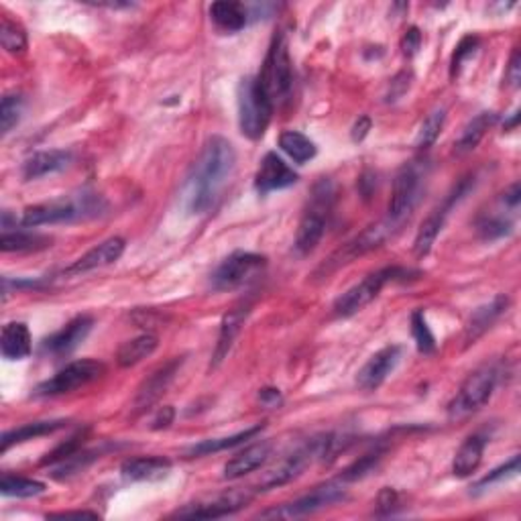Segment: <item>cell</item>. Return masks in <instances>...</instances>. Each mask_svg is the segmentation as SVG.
<instances>
[{"label": "cell", "instance_id": "cell-17", "mask_svg": "<svg viewBox=\"0 0 521 521\" xmlns=\"http://www.w3.org/2000/svg\"><path fill=\"white\" fill-rule=\"evenodd\" d=\"M299 179L297 173L281 160L278 153H267L259 165L255 176V187L259 194H270L275 189H286Z\"/></svg>", "mask_w": 521, "mask_h": 521}, {"label": "cell", "instance_id": "cell-35", "mask_svg": "<svg viewBox=\"0 0 521 521\" xmlns=\"http://www.w3.org/2000/svg\"><path fill=\"white\" fill-rule=\"evenodd\" d=\"M100 459V450H80V452H76L74 456H69V459L61 461L58 464H53V472L51 475L55 479H66V477H72L78 475V472H82L86 467H90V464Z\"/></svg>", "mask_w": 521, "mask_h": 521}, {"label": "cell", "instance_id": "cell-46", "mask_svg": "<svg viewBox=\"0 0 521 521\" xmlns=\"http://www.w3.org/2000/svg\"><path fill=\"white\" fill-rule=\"evenodd\" d=\"M505 78H507V84L511 86V88H517L519 80H521V58H519V50L513 51L511 61H509V68H507V74H505Z\"/></svg>", "mask_w": 521, "mask_h": 521}, {"label": "cell", "instance_id": "cell-21", "mask_svg": "<svg viewBox=\"0 0 521 521\" xmlns=\"http://www.w3.org/2000/svg\"><path fill=\"white\" fill-rule=\"evenodd\" d=\"M74 161V153L66 151V149H51V151H39L31 155L23 165V179L33 181L39 178L51 176V173H59L68 169Z\"/></svg>", "mask_w": 521, "mask_h": 521}, {"label": "cell", "instance_id": "cell-14", "mask_svg": "<svg viewBox=\"0 0 521 521\" xmlns=\"http://www.w3.org/2000/svg\"><path fill=\"white\" fill-rule=\"evenodd\" d=\"M252 499L247 491H231L226 495H218L215 499L189 503L184 509L176 511V517L181 519H218L226 516H234L244 505Z\"/></svg>", "mask_w": 521, "mask_h": 521}, {"label": "cell", "instance_id": "cell-3", "mask_svg": "<svg viewBox=\"0 0 521 521\" xmlns=\"http://www.w3.org/2000/svg\"><path fill=\"white\" fill-rule=\"evenodd\" d=\"M334 202V184L330 179H320L314 186L310 206L302 216V223L297 226L296 234V249L299 255H310L318 247L324 231H326V220Z\"/></svg>", "mask_w": 521, "mask_h": 521}, {"label": "cell", "instance_id": "cell-47", "mask_svg": "<svg viewBox=\"0 0 521 521\" xmlns=\"http://www.w3.org/2000/svg\"><path fill=\"white\" fill-rule=\"evenodd\" d=\"M259 401H260V406H263V407L275 409V407H279V406L283 404V398H281L279 389H273V387H267V389H260Z\"/></svg>", "mask_w": 521, "mask_h": 521}, {"label": "cell", "instance_id": "cell-42", "mask_svg": "<svg viewBox=\"0 0 521 521\" xmlns=\"http://www.w3.org/2000/svg\"><path fill=\"white\" fill-rule=\"evenodd\" d=\"M477 50H479V37H475V35L464 37L462 41L456 45L452 61H450V76H452V78L459 76L462 66H464V61H467Z\"/></svg>", "mask_w": 521, "mask_h": 521}, {"label": "cell", "instance_id": "cell-36", "mask_svg": "<svg viewBox=\"0 0 521 521\" xmlns=\"http://www.w3.org/2000/svg\"><path fill=\"white\" fill-rule=\"evenodd\" d=\"M446 121V108H436L432 110V113L425 116V121L422 123V129L417 133V139H416V147L417 149H430L434 143H436V139L440 137L442 133V126H444Z\"/></svg>", "mask_w": 521, "mask_h": 521}, {"label": "cell", "instance_id": "cell-10", "mask_svg": "<svg viewBox=\"0 0 521 521\" xmlns=\"http://www.w3.org/2000/svg\"><path fill=\"white\" fill-rule=\"evenodd\" d=\"M344 499H346V489H344L343 480L338 479V480H333V483L315 487L312 493L299 497V499H296V501L259 513V517H286V519L306 517V516H312V513L320 511V509H326V507H330V505H334L338 501H344Z\"/></svg>", "mask_w": 521, "mask_h": 521}, {"label": "cell", "instance_id": "cell-32", "mask_svg": "<svg viewBox=\"0 0 521 521\" xmlns=\"http://www.w3.org/2000/svg\"><path fill=\"white\" fill-rule=\"evenodd\" d=\"M495 121H497V114H493V113L477 114L462 129V135L454 143V151L459 153V155H464V153L472 151V149H477V145L480 143V141H483L485 133L491 129V126L495 124Z\"/></svg>", "mask_w": 521, "mask_h": 521}, {"label": "cell", "instance_id": "cell-20", "mask_svg": "<svg viewBox=\"0 0 521 521\" xmlns=\"http://www.w3.org/2000/svg\"><path fill=\"white\" fill-rule=\"evenodd\" d=\"M273 452V444L271 442H255L249 448H244L242 452H239L226 462L224 467V480H236L251 475V472L259 471L263 464L270 461V456Z\"/></svg>", "mask_w": 521, "mask_h": 521}, {"label": "cell", "instance_id": "cell-41", "mask_svg": "<svg viewBox=\"0 0 521 521\" xmlns=\"http://www.w3.org/2000/svg\"><path fill=\"white\" fill-rule=\"evenodd\" d=\"M381 459H383V450H375V452L365 454L361 461H357L352 464V467H349L343 472L341 480L343 483H351V480H359L362 477H367L369 472L377 467Z\"/></svg>", "mask_w": 521, "mask_h": 521}, {"label": "cell", "instance_id": "cell-29", "mask_svg": "<svg viewBox=\"0 0 521 521\" xmlns=\"http://www.w3.org/2000/svg\"><path fill=\"white\" fill-rule=\"evenodd\" d=\"M263 432V425H252V428H247L244 432L239 434H233V436H226V438H210V440H202L198 444H194L192 448H187V456H210V454H216V452H223V450L228 448H234L239 444H244L247 440H252L257 436V434Z\"/></svg>", "mask_w": 521, "mask_h": 521}, {"label": "cell", "instance_id": "cell-18", "mask_svg": "<svg viewBox=\"0 0 521 521\" xmlns=\"http://www.w3.org/2000/svg\"><path fill=\"white\" fill-rule=\"evenodd\" d=\"M123 252H124V239H121V236H113V239L102 241L96 247L86 252L84 257L74 260V263L63 271V275H80L100 270V267L113 265L123 257Z\"/></svg>", "mask_w": 521, "mask_h": 521}, {"label": "cell", "instance_id": "cell-50", "mask_svg": "<svg viewBox=\"0 0 521 521\" xmlns=\"http://www.w3.org/2000/svg\"><path fill=\"white\" fill-rule=\"evenodd\" d=\"M519 196H521V189H519V184H513L507 192L503 194V204L505 206H509L511 210H517L519 206Z\"/></svg>", "mask_w": 521, "mask_h": 521}, {"label": "cell", "instance_id": "cell-12", "mask_svg": "<svg viewBox=\"0 0 521 521\" xmlns=\"http://www.w3.org/2000/svg\"><path fill=\"white\" fill-rule=\"evenodd\" d=\"M471 187H472V179L471 178L462 179L461 184L448 194V198L442 202L428 218L424 220L420 231H417V234H416V241H414L416 257H425L432 251L434 242H436L438 234L442 233V228H444V224H446V218L450 215V210H452L456 204H459L464 196L469 194Z\"/></svg>", "mask_w": 521, "mask_h": 521}, {"label": "cell", "instance_id": "cell-45", "mask_svg": "<svg viewBox=\"0 0 521 521\" xmlns=\"http://www.w3.org/2000/svg\"><path fill=\"white\" fill-rule=\"evenodd\" d=\"M420 45H422V33H420V29H417V27H409V29L406 31L404 39H401V50H404L406 58H414V55L417 53V50H420Z\"/></svg>", "mask_w": 521, "mask_h": 521}, {"label": "cell", "instance_id": "cell-24", "mask_svg": "<svg viewBox=\"0 0 521 521\" xmlns=\"http://www.w3.org/2000/svg\"><path fill=\"white\" fill-rule=\"evenodd\" d=\"M33 344H31V333L25 322H9L0 334V352L6 361H23L27 359Z\"/></svg>", "mask_w": 521, "mask_h": 521}, {"label": "cell", "instance_id": "cell-34", "mask_svg": "<svg viewBox=\"0 0 521 521\" xmlns=\"http://www.w3.org/2000/svg\"><path fill=\"white\" fill-rule=\"evenodd\" d=\"M279 147L286 151L296 163L304 165L315 157V145L310 139L297 131H286L279 137Z\"/></svg>", "mask_w": 521, "mask_h": 521}, {"label": "cell", "instance_id": "cell-11", "mask_svg": "<svg viewBox=\"0 0 521 521\" xmlns=\"http://www.w3.org/2000/svg\"><path fill=\"white\" fill-rule=\"evenodd\" d=\"M265 267L267 257L257 255V252L236 251L218 265V270L212 275V286L218 291L236 289L259 278Z\"/></svg>", "mask_w": 521, "mask_h": 521}, {"label": "cell", "instance_id": "cell-15", "mask_svg": "<svg viewBox=\"0 0 521 521\" xmlns=\"http://www.w3.org/2000/svg\"><path fill=\"white\" fill-rule=\"evenodd\" d=\"M401 352H404V349L398 344L385 346V349L375 352L373 357L362 365V369L357 375V385L361 387V389H365V391L379 389V387L385 383V379L389 377L399 365Z\"/></svg>", "mask_w": 521, "mask_h": 521}, {"label": "cell", "instance_id": "cell-26", "mask_svg": "<svg viewBox=\"0 0 521 521\" xmlns=\"http://www.w3.org/2000/svg\"><path fill=\"white\" fill-rule=\"evenodd\" d=\"M485 446H487V438L483 436V434H472V436L464 440L452 462L454 477H459V479L471 477L472 472L480 467Z\"/></svg>", "mask_w": 521, "mask_h": 521}, {"label": "cell", "instance_id": "cell-31", "mask_svg": "<svg viewBox=\"0 0 521 521\" xmlns=\"http://www.w3.org/2000/svg\"><path fill=\"white\" fill-rule=\"evenodd\" d=\"M157 346H160V341H157L155 334H141L137 338H133V341H126L121 349H118L116 362L123 369L135 367L141 361L151 357L157 351Z\"/></svg>", "mask_w": 521, "mask_h": 521}, {"label": "cell", "instance_id": "cell-7", "mask_svg": "<svg viewBox=\"0 0 521 521\" xmlns=\"http://www.w3.org/2000/svg\"><path fill=\"white\" fill-rule=\"evenodd\" d=\"M257 80L273 105L278 100L286 98L289 94L291 84H294V69H291V58H289L286 33H278L273 37L270 51H267L265 63H263V68H260V74L257 76Z\"/></svg>", "mask_w": 521, "mask_h": 521}, {"label": "cell", "instance_id": "cell-16", "mask_svg": "<svg viewBox=\"0 0 521 521\" xmlns=\"http://www.w3.org/2000/svg\"><path fill=\"white\" fill-rule=\"evenodd\" d=\"M94 326V320L90 315H76L74 320H69L66 326L58 333H53L50 338H45L41 349L43 352L55 354V357H61V354H69L76 351L86 338H88L90 330Z\"/></svg>", "mask_w": 521, "mask_h": 521}, {"label": "cell", "instance_id": "cell-30", "mask_svg": "<svg viewBox=\"0 0 521 521\" xmlns=\"http://www.w3.org/2000/svg\"><path fill=\"white\" fill-rule=\"evenodd\" d=\"M51 236L29 233V231H3L0 236V251L3 252H29V251H43L51 247Z\"/></svg>", "mask_w": 521, "mask_h": 521}, {"label": "cell", "instance_id": "cell-22", "mask_svg": "<svg viewBox=\"0 0 521 521\" xmlns=\"http://www.w3.org/2000/svg\"><path fill=\"white\" fill-rule=\"evenodd\" d=\"M509 307V297L507 296H495L491 302L477 307L472 312L471 320L467 324V330H464V346L475 344L480 336H483L493 324L501 318L503 312Z\"/></svg>", "mask_w": 521, "mask_h": 521}, {"label": "cell", "instance_id": "cell-5", "mask_svg": "<svg viewBox=\"0 0 521 521\" xmlns=\"http://www.w3.org/2000/svg\"><path fill=\"white\" fill-rule=\"evenodd\" d=\"M425 186V168L422 163H407L399 169L393 181V192L389 206H387V223L399 228L412 216L417 204H420Z\"/></svg>", "mask_w": 521, "mask_h": 521}, {"label": "cell", "instance_id": "cell-49", "mask_svg": "<svg viewBox=\"0 0 521 521\" xmlns=\"http://www.w3.org/2000/svg\"><path fill=\"white\" fill-rule=\"evenodd\" d=\"M173 417H176V412H173V407H171V406H165V407H161L160 412H157V416L153 417V425H151V428H153V430L169 428L171 422H173Z\"/></svg>", "mask_w": 521, "mask_h": 521}, {"label": "cell", "instance_id": "cell-38", "mask_svg": "<svg viewBox=\"0 0 521 521\" xmlns=\"http://www.w3.org/2000/svg\"><path fill=\"white\" fill-rule=\"evenodd\" d=\"M0 43L9 53H23L27 50L25 29L9 17H3V23H0Z\"/></svg>", "mask_w": 521, "mask_h": 521}, {"label": "cell", "instance_id": "cell-37", "mask_svg": "<svg viewBox=\"0 0 521 521\" xmlns=\"http://www.w3.org/2000/svg\"><path fill=\"white\" fill-rule=\"evenodd\" d=\"M23 108H25V100L21 94H6L0 102V131H3V135H9L13 126L19 124Z\"/></svg>", "mask_w": 521, "mask_h": 521}, {"label": "cell", "instance_id": "cell-1", "mask_svg": "<svg viewBox=\"0 0 521 521\" xmlns=\"http://www.w3.org/2000/svg\"><path fill=\"white\" fill-rule=\"evenodd\" d=\"M236 168V151L224 137H210L181 189V206L187 215H204L215 206Z\"/></svg>", "mask_w": 521, "mask_h": 521}, {"label": "cell", "instance_id": "cell-51", "mask_svg": "<svg viewBox=\"0 0 521 521\" xmlns=\"http://www.w3.org/2000/svg\"><path fill=\"white\" fill-rule=\"evenodd\" d=\"M370 131V121L367 116L359 118V123L352 126V141H362L367 137V133Z\"/></svg>", "mask_w": 521, "mask_h": 521}, {"label": "cell", "instance_id": "cell-43", "mask_svg": "<svg viewBox=\"0 0 521 521\" xmlns=\"http://www.w3.org/2000/svg\"><path fill=\"white\" fill-rule=\"evenodd\" d=\"M82 446H84V434H78V436L66 440L61 446L55 448L53 452L47 454L45 459L41 461V464H43V467H45V464H50V467H53V464H58L61 461L69 459V456H74L76 452H80Z\"/></svg>", "mask_w": 521, "mask_h": 521}, {"label": "cell", "instance_id": "cell-28", "mask_svg": "<svg viewBox=\"0 0 521 521\" xmlns=\"http://www.w3.org/2000/svg\"><path fill=\"white\" fill-rule=\"evenodd\" d=\"M210 19L223 33H239L249 21L247 6L241 3H215L210 6Z\"/></svg>", "mask_w": 521, "mask_h": 521}, {"label": "cell", "instance_id": "cell-8", "mask_svg": "<svg viewBox=\"0 0 521 521\" xmlns=\"http://www.w3.org/2000/svg\"><path fill=\"white\" fill-rule=\"evenodd\" d=\"M407 275H412V271L404 270V267H385V270H379L367 275L361 283L352 286L349 291H344V294L336 299L333 307L334 315H338V318H351V315L359 314L362 307H367L373 302V299L381 294V289L387 283L406 279Z\"/></svg>", "mask_w": 521, "mask_h": 521}, {"label": "cell", "instance_id": "cell-27", "mask_svg": "<svg viewBox=\"0 0 521 521\" xmlns=\"http://www.w3.org/2000/svg\"><path fill=\"white\" fill-rule=\"evenodd\" d=\"M66 424H68L66 420H45V422H31V424L21 425V428L9 430V432L3 434V440H0V450L6 452V450H9L11 446L23 444V442L50 436V434L66 428Z\"/></svg>", "mask_w": 521, "mask_h": 521}, {"label": "cell", "instance_id": "cell-48", "mask_svg": "<svg viewBox=\"0 0 521 521\" xmlns=\"http://www.w3.org/2000/svg\"><path fill=\"white\" fill-rule=\"evenodd\" d=\"M377 505H379V509H381L383 513H391V511H393V507H396V505H398V493L393 491V489L385 487L383 491L379 493Z\"/></svg>", "mask_w": 521, "mask_h": 521}, {"label": "cell", "instance_id": "cell-9", "mask_svg": "<svg viewBox=\"0 0 521 521\" xmlns=\"http://www.w3.org/2000/svg\"><path fill=\"white\" fill-rule=\"evenodd\" d=\"M105 373H106V367L98 361H92V359L74 361L63 367L61 370H58V373H55L51 379L39 383L35 389V396H41V398L66 396V393H72L76 389H80V387L98 381V379Z\"/></svg>", "mask_w": 521, "mask_h": 521}, {"label": "cell", "instance_id": "cell-13", "mask_svg": "<svg viewBox=\"0 0 521 521\" xmlns=\"http://www.w3.org/2000/svg\"><path fill=\"white\" fill-rule=\"evenodd\" d=\"M396 231L398 228L391 226L389 223H387V220H381V223L369 226L367 231H362L357 236V239L351 241L344 249H341L336 252V255L330 257L328 263L324 265V271L326 273L333 271V270H336V267H341L344 263H351L352 259H357L361 255H365V252H369V251L381 247V244L389 239V236H393V233Z\"/></svg>", "mask_w": 521, "mask_h": 521}, {"label": "cell", "instance_id": "cell-33", "mask_svg": "<svg viewBox=\"0 0 521 521\" xmlns=\"http://www.w3.org/2000/svg\"><path fill=\"white\" fill-rule=\"evenodd\" d=\"M47 491L45 483L35 479L19 477V475H9L5 472L0 477V493L5 497H17V499H31V497H39Z\"/></svg>", "mask_w": 521, "mask_h": 521}, {"label": "cell", "instance_id": "cell-40", "mask_svg": "<svg viewBox=\"0 0 521 521\" xmlns=\"http://www.w3.org/2000/svg\"><path fill=\"white\" fill-rule=\"evenodd\" d=\"M412 336H414V341L417 344V351L420 352L432 354L434 351H436V338H434L422 310H416L412 314Z\"/></svg>", "mask_w": 521, "mask_h": 521}, {"label": "cell", "instance_id": "cell-6", "mask_svg": "<svg viewBox=\"0 0 521 521\" xmlns=\"http://www.w3.org/2000/svg\"><path fill=\"white\" fill-rule=\"evenodd\" d=\"M275 105L255 78H244L239 86V126L241 133L251 141H259L265 135L271 123Z\"/></svg>", "mask_w": 521, "mask_h": 521}, {"label": "cell", "instance_id": "cell-39", "mask_svg": "<svg viewBox=\"0 0 521 521\" xmlns=\"http://www.w3.org/2000/svg\"><path fill=\"white\" fill-rule=\"evenodd\" d=\"M513 223L509 218L499 216V215H487L479 220L477 224V231L479 236L483 241H497V239H503V236H507L511 233Z\"/></svg>", "mask_w": 521, "mask_h": 521}, {"label": "cell", "instance_id": "cell-23", "mask_svg": "<svg viewBox=\"0 0 521 521\" xmlns=\"http://www.w3.org/2000/svg\"><path fill=\"white\" fill-rule=\"evenodd\" d=\"M171 471V461L163 456H139L123 462L121 475L129 483H141V480H160L168 477Z\"/></svg>", "mask_w": 521, "mask_h": 521}, {"label": "cell", "instance_id": "cell-4", "mask_svg": "<svg viewBox=\"0 0 521 521\" xmlns=\"http://www.w3.org/2000/svg\"><path fill=\"white\" fill-rule=\"evenodd\" d=\"M497 381H499V370L493 365H485L467 377V381L461 385L459 393L448 404V417L452 422L467 420L472 414L483 409L489 399L493 398L497 389Z\"/></svg>", "mask_w": 521, "mask_h": 521}, {"label": "cell", "instance_id": "cell-25", "mask_svg": "<svg viewBox=\"0 0 521 521\" xmlns=\"http://www.w3.org/2000/svg\"><path fill=\"white\" fill-rule=\"evenodd\" d=\"M249 312H251L249 306H241V307H234V310H231L224 315L223 324H220V334H218V343L215 349V359H212V367H218L220 362L228 357V352H231L233 349L234 338L239 336Z\"/></svg>", "mask_w": 521, "mask_h": 521}, {"label": "cell", "instance_id": "cell-52", "mask_svg": "<svg viewBox=\"0 0 521 521\" xmlns=\"http://www.w3.org/2000/svg\"><path fill=\"white\" fill-rule=\"evenodd\" d=\"M50 517H55V519H69V517H98V513H94V511H61V513H51Z\"/></svg>", "mask_w": 521, "mask_h": 521}, {"label": "cell", "instance_id": "cell-19", "mask_svg": "<svg viewBox=\"0 0 521 521\" xmlns=\"http://www.w3.org/2000/svg\"><path fill=\"white\" fill-rule=\"evenodd\" d=\"M181 359H173L168 365H163L155 370L153 375H149L143 385L139 387L137 398H135V409L137 412H145V409L151 407L157 399H160L168 387L171 385L173 379H176V373L181 367Z\"/></svg>", "mask_w": 521, "mask_h": 521}, {"label": "cell", "instance_id": "cell-44", "mask_svg": "<svg viewBox=\"0 0 521 521\" xmlns=\"http://www.w3.org/2000/svg\"><path fill=\"white\" fill-rule=\"evenodd\" d=\"M517 472H519V456H513L511 461L501 464V467L495 469L493 472H489L485 479H480L479 483H477V489H479V491H483L485 487L493 485V483H499V480H505V479L516 477Z\"/></svg>", "mask_w": 521, "mask_h": 521}, {"label": "cell", "instance_id": "cell-2", "mask_svg": "<svg viewBox=\"0 0 521 521\" xmlns=\"http://www.w3.org/2000/svg\"><path fill=\"white\" fill-rule=\"evenodd\" d=\"M105 204L94 194H82L80 198H61L31 206L19 218V224L25 228H37L45 224H63L74 220L90 218L100 215Z\"/></svg>", "mask_w": 521, "mask_h": 521}]
</instances>
